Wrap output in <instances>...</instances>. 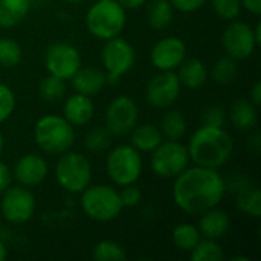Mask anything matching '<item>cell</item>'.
Instances as JSON below:
<instances>
[{
	"instance_id": "obj_34",
	"label": "cell",
	"mask_w": 261,
	"mask_h": 261,
	"mask_svg": "<svg viewBox=\"0 0 261 261\" xmlns=\"http://www.w3.org/2000/svg\"><path fill=\"white\" fill-rule=\"evenodd\" d=\"M213 9L222 20L232 21L242 12V0H211Z\"/></svg>"
},
{
	"instance_id": "obj_3",
	"label": "cell",
	"mask_w": 261,
	"mask_h": 261,
	"mask_svg": "<svg viewBox=\"0 0 261 261\" xmlns=\"http://www.w3.org/2000/svg\"><path fill=\"white\" fill-rule=\"evenodd\" d=\"M37 147L52 156H60L75 144L73 125L60 115H44L34 125Z\"/></svg>"
},
{
	"instance_id": "obj_12",
	"label": "cell",
	"mask_w": 261,
	"mask_h": 261,
	"mask_svg": "<svg viewBox=\"0 0 261 261\" xmlns=\"http://www.w3.org/2000/svg\"><path fill=\"white\" fill-rule=\"evenodd\" d=\"M44 66L49 75L67 81L81 67V54L73 44L57 41L47 47L44 54Z\"/></svg>"
},
{
	"instance_id": "obj_27",
	"label": "cell",
	"mask_w": 261,
	"mask_h": 261,
	"mask_svg": "<svg viewBox=\"0 0 261 261\" xmlns=\"http://www.w3.org/2000/svg\"><path fill=\"white\" fill-rule=\"evenodd\" d=\"M200 239H202V234L199 228L190 223H179L171 231L173 245L184 252H190L200 242Z\"/></svg>"
},
{
	"instance_id": "obj_28",
	"label": "cell",
	"mask_w": 261,
	"mask_h": 261,
	"mask_svg": "<svg viewBox=\"0 0 261 261\" xmlns=\"http://www.w3.org/2000/svg\"><path fill=\"white\" fill-rule=\"evenodd\" d=\"M193 261H220L225 258V252L217 240L200 239V242L190 251Z\"/></svg>"
},
{
	"instance_id": "obj_35",
	"label": "cell",
	"mask_w": 261,
	"mask_h": 261,
	"mask_svg": "<svg viewBox=\"0 0 261 261\" xmlns=\"http://www.w3.org/2000/svg\"><path fill=\"white\" fill-rule=\"evenodd\" d=\"M15 110V93L14 90L0 83V124L8 121Z\"/></svg>"
},
{
	"instance_id": "obj_21",
	"label": "cell",
	"mask_w": 261,
	"mask_h": 261,
	"mask_svg": "<svg viewBox=\"0 0 261 261\" xmlns=\"http://www.w3.org/2000/svg\"><path fill=\"white\" fill-rule=\"evenodd\" d=\"M162 141L161 128L154 124H136L130 132V145L139 153H151Z\"/></svg>"
},
{
	"instance_id": "obj_19",
	"label": "cell",
	"mask_w": 261,
	"mask_h": 261,
	"mask_svg": "<svg viewBox=\"0 0 261 261\" xmlns=\"http://www.w3.org/2000/svg\"><path fill=\"white\" fill-rule=\"evenodd\" d=\"M72 86L76 93H83L87 96H93L99 93L104 86L107 84L106 72L96 69V67H80L75 75L70 78Z\"/></svg>"
},
{
	"instance_id": "obj_36",
	"label": "cell",
	"mask_w": 261,
	"mask_h": 261,
	"mask_svg": "<svg viewBox=\"0 0 261 261\" xmlns=\"http://www.w3.org/2000/svg\"><path fill=\"white\" fill-rule=\"evenodd\" d=\"M203 125L211 127H225L226 124V112L220 106H210L203 112Z\"/></svg>"
},
{
	"instance_id": "obj_7",
	"label": "cell",
	"mask_w": 261,
	"mask_h": 261,
	"mask_svg": "<svg viewBox=\"0 0 261 261\" xmlns=\"http://www.w3.org/2000/svg\"><path fill=\"white\" fill-rule=\"evenodd\" d=\"M55 179L66 193L81 194L92 182V165L84 154L69 150L60 154Z\"/></svg>"
},
{
	"instance_id": "obj_9",
	"label": "cell",
	"mask_w": 261,
	"mask_h": 261,
	"mask_svg": "<svg viewBox=\"0 0 261 261\" xmlns=\"http://www.w3.org/2000/svg\"><path fill=\"white\" fill-rule=\"evenodd\" d=\"M190 164L188 150L180 141H162L151 151V170L161 179H174Z\"/></svg>"
},
{
	"instance_id": "obj_33",
	"label": "cell",
	"mask_w": 261,
	"mask_h": 261,
	"mask_svg": "<svg viewBox=\"0 0 261 261\" xmlns=\"http://www.w3.org/2000/svg\"><path fill=\"white\" fill-rule=\"evenodd\" d=\"M92 255L96 261H122L127 254L124 248L113 240H101L95 245Z\"/></svg>"
},
{
	"instance_id": "obj_29",
	"label": "cell",
	"mask_w": 261,
	"mask_h": 261,
	"mask_svg": "<svg viewBox=\"0 0 261 261\" xmlns=\"http://www.w3.org/2000/svg\"><path fill=\"white\" fill-rule=\"evenodd\" d=\"M66 93V81L54 75H47L38 86V95L46 102H57Z\"/></svg>"
},
{
	"instance_id": "obj_15",
	"label": "cell",
	"mask_w": 261,
	"mask_h": 261,
	"mask_svg": "<svg viewBox=\"0 0 261 261\" xmlns=\"http://www.w3.org/2000/svg\"><path fill=\"white\" fill-rule=\"evenodd\" d=\"M187 58V44L182 38L168 35L161 38L150 52L151 64L164 72V70H176L180 63Z\"/></svg>"
},
{
	"instance_id": "obj_42",
	"label": "cell",
	"mask_w": 261,
	"mask_h": 261,
	"mask_svg": "<svg viewBox=\"0 0 261 261\" xmlns=\"http://www.w3.org/2000/svg\"><path fill=\"white\" fill-rule=\"evenodd\" d=\"M124 9H138L144 6L148 0H116Z\"/></svg>"
},
{
	"instance_id": "obj_20",
	"label": "cell",
	"mask_w": 261,
	"mask_h": 261,
	"mask_svg": "<svg viewBox=\"0 0 261 261\" xmlns=\"http://www.w3.org/2000/svg\"><path fill=\"white\" fill-rule=\"evenodd\" d=\"M176 73L182 87H187L190 90H197L205 86L210 75L206 64L199 58H185L177 67Z\"/></svg>"
},
{
	"instance_id": "obj_40",
	"label": "cell",
	"mask_w": 261,
	"mask_h": 261,
	"mask_svg": "<svg viewBox=\"0 0 261 261\" xmlns=\"http://www.w3.org/2000/svg\"><path fill=\"white\" fill-rule=\"evenodd\" d=\"M242 8L251 12L252 15H260L261 0H242Z\"/></svg>"
},
{
	"instance_id": "obj_5",
	"label": "cell",
	"mask_w": 261,
	"mask_h": 261,
	"mask_svg": "<svg viewBox=\"0 0 261 261\" xmlns=\"http://www.w3.org/2000/svg\"><path fill=\"white\" fill-rule=\"evenodd\" d=\"M81 210L93 222L107 223L119 217L124 210L119 191L110 185H89L81 193Z\"/></svg>"
},
{
	"instance_id": "obj_37",
	"label": "cell",
	"mask_w": 261,
	"mask_h": 261,
	"mask_svg": "<svg viewBox=\"0 0 261 261\" xmlns=\"http://www.w3.org/2000/svg\"><path fill=\"white\" fill-rule=\"evenodd\" d=\"M119 196H121V202L124 205V208H135L141 203L142 200V191L135 185H127V187H122V191H119Z\"/></svg>"
},
{
	"instance_id": "obj_17",
	"label": "cell",
	"mask_w": 261,
	"mask_h": 261,
	"mask_svg": "<svg viewBox=\"0 0 261 261\" xmlns=\"http://www.w3.org/2000/svg\"><path fill=\"white\" fill-rule=\"evenodd\" d=\"M93 115H95V104L92 101V96L83 93L75 92L66 99L63 106V116L73 127H83L89 124Z\"/></svg>"
},
{
	"instance_id": "obj_4",
	"label": "cell",
	"mask_w": 261,
	"mask_h": 261,
	"mask_svg": "<svg viewBox=\"0 0 261 261\" xmlns=\"http://www.w3.org/2000/svg\"><path fill=\"white\" fill-rule=\"evenodd\" d=\"M125 24V9L116 0H98L86 14L87 31L93 37L104 41L121 35Z\"/></svg>"
},
{
	"instance_id": "obj_30",
	"label": "cell",
	"mask_w": 261,
	"mask_h": 261,
	"mask_svg": "<svg viewBox=\"0 0 261 261\" xmlns=\"http://www.w3.org/2000/svg\"><path fill=\"white\" fill-rule=\"evenodd\" d=\"M211 76L217 84H231L237 76V60L229 55L219 58L213 66Z\"/></svg>"
},
{
	"instance_id": "obj_43",
	"label": "cell",
	"mask_w": 261,
	"mask_h": 261,
	"mask_svg": "<svg viewBox=\"0 0 261 261\" xmlns=\"http://www.w3.org/2000/svg\"><path fill=\"white\" fill-rule=\"evenodd\" d=\"M248 148H249V151H252V153H258L261 148V142H260V135L258 133H254L249 139H248Z\"/></svg>"
},
{
	"instance_id": "obj_48",
	"label": "cell",
	"mask_w": 261,
	"mask_h": 261,
	"mask_svg": "<svg viewBox=\"0 0 261 261\" xmlns=\"http://www.w3.org/2000/svg\"><path fill=\"white\" fill-rule=\"evenodd\" d=\"M66 2H69V3H73V5H76V3H83V2H86V0H66Z\"/></svg>"
},
{
	"instance_id": "obj_44",
	"label": "cell",
	"mask_w": 261,
	"mask_h": 261,
	"mask_svg": "<svg viewBox=\"0 0 261 261\" xmlns=\"http://www.w3.org/2000/svg\"><path fill=\"white\" fill-rule=\"evenodd\" d=\"M252 29H254V35H255L257 44L260 46L261 44V23L260 21H257V23H255V26H254Z\"/></svg>"
},
{
	"instance_id": "obj_47",
	"label": "cell",
	"mask_w": 261,
	"mask_h": 261,
	"mask_svg": "<svg viewBox=\"0 0 261 261\" xmlns=\"http://www.w3.org/2000/svg\"><path fill=\"white\" fill-rule=\"evenodd\" d=\"M237 260L249 261V258H248V257H240V255H239V257H232V258H231V261H237Z\"/></svg>"
},
{
	"instance_id": "obj_8",
	"label": "cell",
	"mask_w": 261,
	"mask_h": 261,
	"mask_svg": "<svg viewBox=\"0 0 261 261\" xmlns=\"http://www.w3.org/2000/svg\"><path fill=\"white\" fill-rule=\"evenodd\" d=\"M101 60L107 83H116L135 66V47L125 38H121L119 35L113 37L106 40V44L101 50Z\"/></svg>"
},
{
	"instance_id": "obj_10",
	"label": "cell",
	"mask_w": 261,
	"mask_h": 261,
	"mask_svg": "<svg viewBox=\"0 0 261 261\" xmlns=\"http://www.w3.org/2000/svg\"><path fill=\"white\" fill-rule=\"evenodd\" d=\"M37 202L29 188L21 185H11L2 193L0 214L2 219L12 225L28 223L35 214Z\"/></svg>"
},
{
	"instance_id": "obj_46",
	"label": "cell",
	"mask_w": 261,
	"mask_h": 261,
	"mask_svg": "<svg viewBox=\"0 0 261 261\" xmlns=\"http://www.w3.org/2000/svg\"><path fill=\"white\" fill-rule=\"evenodd\" d=\"M3 151H5V138H3V135L0 132V156L3 154Z\"/></svg>"
},
{
	"instance_id": "obj_13",
	"label": "cell",
	"mask_w": 261,
	"mask_h": 261,
	"mask_svg": "<svg viewBox=\"0 0 261 261\" xmlns=\"http://www.w3.org/2000/svg\"><path fill=\"white\" fill-rule=\"evenodd\" d=\"M222 44L226 55L237 61L249 58L258 46L252 26L237 20H232L223 31Z\"/></svg>"
},
{
	"instance_id": "obj_1",
	"label": "cell",
	"mask_w": 261,
	"mask_h": 261,
	"mask_svg": "<svg viewBox=\"0 0 261 261\" xmlns=\"http://www.w3.org/2000/svg\"><path fill=\"white\" fill-rule=\"evenodd\" d=\"M226 193V182L219 170L200 165L187 167L174 177L173 200L176 206L190 216H200L219 206Z\"/></svg>"
},
{
	"instance_id": "obj_23",
	"label": "cell",
	"mask_w": 261,
	"mask_h": 261,
	"mask_svg": "<svg viewBox=\"0 0 261 261\" xmlns=\"http://www.w3.org/2000/svg\"><path fill=\"white\" fill-rule=\"evenodd\" d=\"M29 11L31 0H0V28H15L28 17Z\"/></svg>"
},
{
	"instance_id": "obj_26",
	"label": "cell",
	"mask_w": 261,
	"mask_h": 261,
	"mask_svg": "<svg viewBox=\"0 0 261 261\" xmlns=\"http://www.w3.org/2000/svg\"><path fill=\"white\" fill-rule=\"evenodd\" d=\"M236 205L237 208L252 217V219H258L261 216V191L257 187H249L246 185L245 188H242L236 197Z\"/></svg>"
},
{
	"instance_id": "obj_16",
	"label": "cell",
	"mask_w": 261,
	"mask_h": 261,
	"mask_svg": "<svg viewBox=\"0 0 261 261\" xmlns=\"http://www.w3.org/2000/svg\"><path fill=\"white\" fill-rule=\"evenodd\" d=\"M49 174L47 161L37 153H29L21 156L12 170V179L17 180L18 185L26 188H34L46 180Z\"/></svg>"
},
{
	"instance_id": "obj_6",
	"label": "cell",
	"mask_w": 261,
	"mask_h": 261,
	"mask_svg": "<svg viewBox=\"0 0 261 261\" xmlns=\"http://www.w3.org/2000/svg\"><path fill=\"white\" fill-rule=\"evenodd\" d=\"M142 156L130 144H121L112 148L106 158V171L116 187L136 184L142 174Z\"/></svg>"
},
{
	"instance_id": "obj_32",
	"label": "cell",
	"mask_w": 261,
	"mask_h": 261,
	"mask_svg": "<svg viewBox=\"0 0 261 261\" xmlns=\"http://www.w3.org/2000/svg\"><path fill=\"white\" fill-rule=\"evenodd\" d=\"M23 58V49L11 37H0V66L14 67Z\"/></svg>"
},
{
	"instance_id": "obj_38",
	"label": "cell",
	"mask_w": 261,
	"mask_h": 261,
	"mask_svg": "<svg viewBox=\"0 0 261 261\" xmlns=\"http://www.w3.org/2000/svg\"><path fill=\"white\" fill-rule=\"evenodd\" d=\"M170 3L179 12H196L206 3V0H170Z\"/></svg>"
},
{
	"instance_id": "obj_11",
	"label": "cell",
	"mask_w": 261,
	"mask_h": 261,
	"mask_svg": "<svg viewBox=\"0 0 261 261\" xmlns=\"http://www.w3.org/2000/svg\"><path fill=\"white\" fill-rule=\"evenodd\" d=\"M139 121L138 102L128 95L113 98L106 110V128L112 136H125Z\"/></svg>"
},
{
	"instance_id": "obj_41",
	"label": "cell",
	"mask_w": 261,
	"mask_h": 261,
	"mask_svg": "<svg viewBox=\"0 0 261 261\" xmlns=\"http://www.w3.org/2000/svg\"><path fill=\"white\" fill-rule=\"evenodd\" d=\"M249 101L254 106H257V107L261 106V81H255L254 83V86L251 89V98H249Z\"/></svg>"
},
{
	"instance_id": "obj_25",
	"label": "cell",
	"mask_w": 261,
	"mask_h": 261,
	"mask_svg": "<svg viewBox=\"0 0 261 261\" xmlns=\"http://www.w3.org/2000/svg\"><path fill=\"white\" fill-rule=\"evenodd\" d=\"M159 128L165 139L180 141L187 135V119L180 110H170L164 115Z\"/></svg>"
},
{
	"instance_id": "obj_14",
	"label": "cell",
	"mask_w": 261,
	"mask_h": 261,
	"mask_svg": "<svg viewBox=\"0 0 261 261\" xmlns=\"http://www.w3.org/2000/svg\"><path fill=\"white\" fill-rule=\"evenodd\" d=\"M182 84L177 78L176 70H164L154 75L145 90L147 102L154 109H168L180 96Z\"/></svg>"
},
{
	"instance_id": "obj_2",
	"label": "cell",
	"mask_w": 261,
	"mask_h": 261,
	"mask_svg": "<svg viewBox=\"0 0 261 261\" xmlns=\"http://www.w3.org/2000/svg\"><path fill=\"white\" fill-rule=\"evenodd\" d=\"M187 150L194 165L219 170L231 159L234 141L223 127L202 125L191 135Z\"/></svg>"
},
{
	"instance_id": "obj_18",
	"label": "cell",
	"mask_w": 261,
	"mask_h": 261,
	"mask_svg": "<svg viewBox=\"0 0 261 261\" xmlns=\"http://www.w3.org/2000/svg\"><path fill=\"white\" fill-rule=\"evenodd\" d=\"M197 228L205 239L220 240L228 234V231L231 228V219L226 211L214 206V208L205 211L203 214H200Z\"/></svg>"
},
{
	"instance_id": "obj_45",
	"label": "cell",
	"mask_w": 261,
	"mask_h": 261,
	"mask_svg": "<svg viewBox=\"0 0 261 261\" xmlns=\"http://www.w3.org/2000/svg\"><path fill=\"white\" fill-rule=\"evenodd\" d=\"M8 257V249H6V245L0 240V261H5Z\"/></svg>"
},
{
	"instance_id": "obj_22",
	"label": "cell",
	"mask_w": 261,
	"mask_h": 261,
	"mask_svg": "<svg viewBox=\"0 0 261 261\" xmlns=\"http://www.w3.org/2000/svg\"><path fill=\"white\" fill-rule=\"evenodd\" d=\"M257 106H254L249 99H237L232 102L229 109V121L231 124L242 132H249L257 127L258 112Z\"/></svg>"
},
{
	"instance_id": "obj_49",
	"label": "cell",
	"mask_w": 261,
	"mask_h": 261,
	"mask_svg": "<svg viewBox=\"0 0 261 261\" xmlns=\"http://www.w3.org/2000/svg\"><path fill=\"white\" fill-rule=\"evenodd\" d=\"M0 231H2V214H0Z\"/></svg>"
},
{
	"instance_id": "obj_24",
	"label": "cell",
	"mask_w": 261,
	"mask_h": 261,
	"mask_svg": "<svg viewBox=\"0 0 261 261\" xmlns=\"http://www.w3.org/2000/svg\"><path fill=\"white\" fill-rule=\"evenodd\" d=\"M174 18V8L170 0H153L147 11V23L156 29L162 31L171 24Z\"/></svg>"
},
{
	"instance_id": "obj_31",
	"label": "cell",
	"mask_w": 261,
	"mask_h": 261,
	"mask_svg": "<svg viewBox=\"0 0 261 261\" xmlns=\"http://www.w3.org/2000/svg\"><path fill=\"white\" fill-rule=\"evenodd\" d=\"M110 144H112V133L106 127H95L84 136V148L93 154H99L109 150Z\"/></svg>"
},
{
	"instance_id": "obj_39",
	"label": "cell",
	"mask_w": 261,
	"mask_h": 261,
	"mask_svg": "<svg viewBox=\"0 0 261 261\" xmlns=\"http://www.w3.org/2000/svg\"><path fill=\"white\" fill-rule=\"evenodd\" d=\"M11 184H12V171L3 161H0V194L5 190H8Z\"/></svg>"
}]
</instances>
